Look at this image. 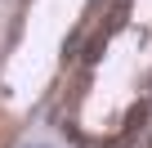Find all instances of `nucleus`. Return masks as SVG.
Here are the masks:
<instances>
[{"label":"nucleus","instance_id":"f257e3e1","mask_svg":"<svg viewBox=\"0 0 152 148\" xmlns=\"http://www.w3.org/2000/svg\"><path fill=\"white\" fill-rule=\"evenodd\" d=\"M143 121H148V103H134V108H130V112H125V130H130V135H134V130H139V126H143Z\"/></svg>","mask_w":152,"mask_h":148}]
</instances>
